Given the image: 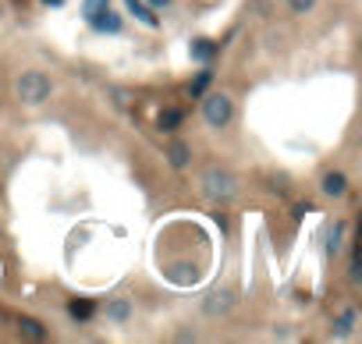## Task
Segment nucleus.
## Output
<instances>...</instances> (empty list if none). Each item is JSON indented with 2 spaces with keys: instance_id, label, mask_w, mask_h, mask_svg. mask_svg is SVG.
I'll use <instances>...</instances> for the list:
<instances>
[{
  "instance_id": "nucleus-1",
  "label": "nucleus",
  "mask_w": 362,
  "mask_h": 344,
  "mask_svg": "<svg viewBox=\"0 0 362 344\" xmlns=\"http://www.w3.org/2000/svg\"><path fill=\"white\" fill-rule=\"evenodd\" d=\"M50 78L43 71H21V78L15 82V92H18V100L28 103V107H40L43 100H50Z\"/></svg>"
},
{
  "instance_id": "nucleus-2",
  "label": "nucleus",
  "mask_w": 362,
  "mask_h": 344,
  "mask_svg": "<svg viewBox=\"0 0 362 344\" xmlns=\"http://www.w3.org/2000/svg\"><path fill=\"white\" fill-rule=\"evenodd\" d=\"M202 189H206V196H209V199L227 203V199H234V196H238V181H234V174H227V171L209 167V171L202 174Z\"/></svg>"
},
{
  "instance_id": "nucleus-3",
  "label": "nucleus",
  "mask_w": 362,
  "mask_h": 344,
  "mask_svg": "<svg viewBox=\"0 0 362 344\" xmlns=\"http://www.w3.org/2000/svg\"><path fill=\"white\" fill-rule=\"evenodd\" d=\"M202 117H206L209 128H227L231 117H234V103L224 96V92H209L202 100Z\"/></svg>"
},
{
  "instance_id": "nucleus-4",
  "label": "nucleus",
  "mask_w": 362,
  "mask_h": 344,
  "mask_svg": "<svg viewBox=\"0 0 362 344\" xmlns=\"http://www.w3.org/2000/svg\"><path fill=\"white\" fill-rule=\"evenodd\" d=\"M89 25H93V28H100V33H121V18L110 11V4H103L100 11H93V15H89Z\"/></svg>"
},
{
  "instance_id": "nucleus-5",
  "label": "nucleus",
  "mask_w": 362,
  "mask_h": 344,
  "mask_svg": "<svg viewBox=\"0 0 362 344\" xmlns=\"http://www.w3.org/2000/svg\"><path fill=\"white\" fill-rule=\"evenodd\" d=\"M320 189L327 192V196H345L348 192V178L341 174V171H330V174H323V184Z\"/></svg>"
},
{
  "instance_id": "nucleus-6",
  "label": "nucleus",
  "mask_w": 362,
  "mask_h": 344,
  "mask_svg": "<svg viewBox=\"0 0 362 344\" xmlns=\"http://www.w3.org/2000/svg\"><path fill=\"white\" fill-rule=\"evenodd\" d=\"M18 337H25V341H43V337H46V327H43L40 320L21 316V320H18Z\"/></svg>"
},
{
  "instance_id": "nucleus-7",
  "label": "nucleus",
  "mask_w": 362,
  "mask_h": 344,
  "mask_svg": "<svg viewBox=\"0 0 362 344\" xmlns=\"http://www.w3.org/2000/svg\"><path fill=\"white\" fill-rule=\"evenodd\" d=\"M167 160H171V167H189V160H192V149L185 146V142H171L167 146Z\"/></svg>"
},
{
  "instance_id": "nucleus-8",
  "label": "nucleus",
  "mask_w": 362,
  "mask_h": 344,
  "mask_svg": "<svg viewBox=\"0 0 362 344\" xmlns=\"http://www.w3.org/2000/svg\"><path fill=\"white\" fill-rule=\"evenodd\" d=\"M231 305H234L231 291H214V295H209V302H206V312H209V316H221V312H227Z\"/></svg>"
},
{
  "instance_id": "nucleus-9",
  "label": "nucleus",
  "mask_w": 362,
  "mask_h": 344,
  "mask_svg": "<svg viewBox=\"0 0 362 344\" xmlns=\"http://www.w3.org/2000/svg\"><path fill=\"white\" fill-rule=\"evenodd\" d=\"M125 8H128V15H135L142 25H149V28H157V15L153 11H149L146 4H142V0H125Z\"/></svg>"
},
{
  "instance_id": "nucleus-10",
  "label": "nucleus",
  "mask_w": 362,
  "mask_h": 344,
  "mask_svg": "<svg viewBox=\"0 0 362 344\" xmlns=\"http://www.w3.org/2000/svg\"><path fill=\"white\" fill-rule=\"evenodd\" d=\"M178 124H181V110H174V107L160 110V117H157V128L160 132H178Z\"/></svg>"
},
{
  "instance_id": "nucleus-11",
  "label": "nucleus",
  "mask_w": 362,
  "mask_h": 344,
  "mask_svg": "<svg viewBox=\"0 0 362 344\" xmlns=\"http://www.w3.org/2000/svg\"><path fill=\"white\" fill-rule=\"evenodd\" d=\"M334 327H338V330H334L338 337H352V334H355V309H345Z\"/></svg>"
},
{
  "instance_id": "nucleus-12",
  "label": "nucleus",
  "mask_w": 362,
  "mask_h": 344,
  "mask_svg": "<svg viewBox=\"0 0 362 344\" xmlns=\"http://www.w3.org/2000/svg\"><path fill=\"white\" fill-rule=\"evenodd\" d=\"M341 234H345V224H334V231L327 234V252H330V256L341 252Z\"/></svg>"
},
{
  "instance_id": "nucleus-13",
  "label": "nucleus",
  "mask_w": 362,
  "mask_h": 344,
  "mask_svg": "<svg viewBox=\"0 0 362 344\" xmlns=\"http://www.w3.org/2000/svg\"><path fill=\"white\" fill-rule=\"evenodd\" d=\"M68 312H71L75 320H89V316H93V302H85V298L78 302V298H75V302L68 305Z\"/></svg>"
},
{
  "instance_id": "nucleus-14",
  "label": "nucleus",
  "mask_w": 362,
  "mask_h": 344,
  "mask_svg": "<svg viewBox=\"0 0 362 344\" xmlns=\"http://www.w3.org/2000/svg\"><path fill=\"white\" fill-rule=\"evenodd\" d=\"M128 312H132V305H128V302H125V298H117V302H114V305H110V309H107V316H110V320H117V323H121V320H128Z\"/></svg>"
},
{
  "instance_id": "nucleus-15",
  "label": "nucleus",
  "mask_w": 362,
  "mask_h": 344,
  "mask_svg": "<svg viewBox=\"0 0 362 344\" xmlns=\"http://www.w3.org/2000/svg\"><path fill=\"white\" fill-rule=\"evenodd\" d=\"M209 78H214V71H199V78L192 82V96H199V92H206V85H209Z\"/></svg>"
},
{
  "instance_id": "nucleus-16",
  "label": "nucleus",
  "mask_w": 362,
  "mask_h": 344,
  "mask_svg": "<svg viewBox=\"0 0 362 344\" xmlns=\"http://www.w3.org/2000/svg\"><path fill=\"white\" fill-rule=\"evenodd\" d=\"M288 8H291L295 15H306V11L316 8V0H288Z\"/></svg>"
},
{
  "instance_id": "nucleus-17",
  "label": "nucleus",
  "mask_w": 362,
  "mask_h": 344,
  "mask_svg": "<svg viewBox=\"0 0 362 344\" xmlns=\"http://www.w3.org/2000/svg\"><path fill=\"white\" fill-rule=\"evenodd\" d=\"M110 96H114V103H117V107H128V92H125V89H114Z\"/></svg>"
},
{
  "instance_id": "nucleus-18",
  "label": "nucleus",
  "mask_w": 362,
  "mask_h": 344,
  "mask_svg": "<svg viewBox=\"0 0 362 344\" xmlns=\"http://www.w3.org/2000/svg\"><path fill=\"white\" fill-rule=\"evenodd\" d=\"M103 4H107V0H85V8H82V11H85V18L93 15V11H100Z\"/></svg>"
},
{
  "instance_id": "nucleus-19",
  "label": "nucleus",
  "mask_w": 362,
  "mask_h": 344,
  "mask_svg": "<svg viewBox=\"0 0 362 344\" xmlns=\"http://www.w3.org/2000/svg\"><path fill=\"white\" fill-rule=\"evenodd\" d=\"M209 50H214V46H206V43H199V46H196V50H192V53H196V57H199V60H206V57H209Z\"/></svg>"
},
{
  "instance_id": "nucleus-20",
  "label": "nucleus",
  "mask_w": 362,
  "mask_h": 344,
  "mask_svg": "<svg viewBox=\"0 0 362 344\" xmlns=\"http://www.w3.org/2000/svg\"><path fill=\"white\" fill-rule=\"evenodd\" d=\"M149 4H153V8H167V0H149Z\"/></svg>"
}]
</instances>
